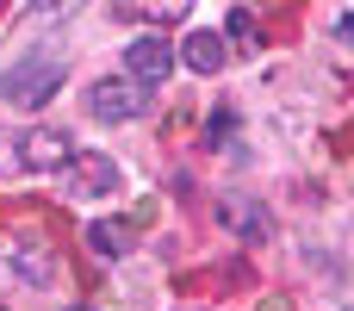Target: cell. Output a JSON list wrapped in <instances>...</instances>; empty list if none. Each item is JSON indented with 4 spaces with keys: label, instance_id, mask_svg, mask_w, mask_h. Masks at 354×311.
Returning a JSON list of instances; mask_svg holds the SVG:
<instances>
[{
    "label": "cell",
    "instance_id": "4fadbf2b",
    "mask_svg": "<svg viewBox=\"0 0 354 311\" xmlns=\"http://www.w3.org/2000/svg\"><path fill=\"white\" fill-rule=\"evenodd\" d=\"M62 311H93V305H62Z\"/></svg>",
    "mask_w": 354,
    "mask_h": 311
},
{
    "label": "cell",
    "instance_id": "7c38bea8",
    "mask_svg": "<svg viewBox=\"0 0 354 311\" xmlns=\"http://www.w3.org/2000/svg\"><path fill=\"white\" fill-rule=\"evenodd\" d=\"M336 37H342V44H354V6L342 12V25H336Z\"/></svg>",
    "mask_w": 354,
    "mask_h": 311
},
{
    "label": "cell",
    "instance_id": "ba28073f",
    "mask_svg": "<svg viewBox=\"0 0 354 311\" xmlns=\"http://www.w3.org/2000/svg\"><path fill=\"white\" fill-rule=\"evenodd\" d=\"M87 249L106 256V262L131 256V224H124V218H93V224H87Z\"/></svg>",
    "mask_w": 354,
    "mask_h": 311
},
{
    "label": "cell",
    "instance_id": "30bf717a",
    "mask_svg": "<svg viewBox=\"0 0 354 311\" xmlns=\"http://www.w3.org/2000/svg\"><path fill=\"white\" fill-rule=\"evenodd\" d=\"M81 6H87V0H31L25 19H31V25H56V19H75Z\"/></svg>",
    "mask_w": 354,
    "mask_h": 311
},
{
    "label": "cell",
    "instance_id": "8fae6325",
    "mask_svg": "<svg viewBox=\"0 0 354 311\" xmlns=\"http://www.w3.org/2000/svg\"><path fill=\"white\" fill-rule=\"evenodd\" d=\"M224 31H230L236 44H261V37H255V12H249V6H236V12L224 19Z\"/></svg>",
    "mask_w": 354,
    "mask_h": 311
},
{
    "label": "cell",
    "instance_id": "8992f818",
    "mask_svg": "<svg viewBox=\"0 0 354 311\" xmlns=\"http://www.w3.org/2000/svg\"><path fill=\"white\" fill-rule=\"evenodd\" d=\"M68 156H75V143L62 131H25L19 137V168H31V175H56Z\"/></svg>",
    "mask_w": 354,
    "mask_h": 311
},
{
    "label": "cell",
    "instance_id": "52a82bcc",
    "mask_svg": "<svg viewBox=\"0 0 354 311\" xmlns=\"http://www.w3.org/2000/svg\"><path fill=\"white\" fill-rule=\"evenodd\" d=\"M224 56H230V50H224V37H218V31H193V37L180 44V62H187L193 75H218V69H224Z\"/></svg>",
    "mask_w": 354,
    "mask_h": 311
},
{
    "label": "cell",
    "instance_id": "277c9868",
    "mask_svg": "<svg viewBox=\"0 0 354 311\" xmlns=\"http://www.w3.org/2000/svg\"><path fill=\"white\" fill-rule=\"evenodd\" d=\"M6 262H12V274H19L25 287H50V281H56V249H50V237H37V231H12V237H6Z\"/></svg>",
    "mask_w": 354,
    "mask_h": 311
},
{
    "label": "cell",
    "instance_id": "3957f363",
    "mask_svg": "<svg viewBox=\"0 0 354 311\" xmlns=\"http://www.w3.org/2000/svg\"><path fill=\"white\" fill-rule=\"evenodd\" d=\"M56 181H62L68 199H106V193L118 187V162H112V156H93V150H75V156L56 168Z\"/></svg>",
    "mask_w": 354,
    "mask_h": 311
},
{
    "label": "cell",
    "instance_id": "7a4b0ae2",
    "mask_svg": "<svg viewBox=\"0 0 354 311\" xmlns=\"http://www.w3.org/2000/svg\"><path fill=\"white\" fill-rule=\"evenodd\" d=\"M87 112H93L100 125L143 118V112H149V87H143L137 75H106V81H93V87H87Z\"/></svg>",
    "mask_w": 354,
    "mask_h": 311
},
{
    "label": "cell",
    "instance_id": "9c48e42d",
    "mask_svg": "<svg viewBox=\"0 0 354 311\" xmlns=\"http://www.w3.org/2000/svg\"><path fill=\"white\" fill-rule=\"evenodd\" d=\"M224 218H230V224H236V231H243L249 243H261V237L274 231V218H268V212H255V206H236V199L224 206Z\"/></svg>",
    "mask_w": 354,
    "mask_h": 311
},
{
    "label": "cell",
    "instance_id": "6da1fadb",
    "mask_svg": "<svg viewBox=\"0 0 354 311\" xmlns=\"http://www.w3.org/2000/svg\"><path fill=\"white\" fill-rule=\"evenodd\" d=\"M56 87H62V56H56V50H31V56L6 62V75H0V100H6L12 112H37V106H50Z\"/></svg>",
    "mask_w": 354,
    "mask_h": 311
},
{
    "label": "cell",
    "instance_id": "5b68a950",
    "mask_svg": "<svg viewBox=\"0 0 354 311\" xmlns=\"http://www.w3.org/2000/svg\"><path fill=\"white\" fill-rule=\"evenodd\" d=\"M168 69H174L168 37H131V50H124V75H137L143 87H162V81H168Z\"/></svg>",
    "mask_w": 354,
    "mask_h": 311
}]
</instances>
